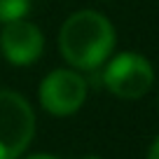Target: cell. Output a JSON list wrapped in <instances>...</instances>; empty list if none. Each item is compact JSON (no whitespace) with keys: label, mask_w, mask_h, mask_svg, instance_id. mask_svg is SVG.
Returning <instances> with one entry per match:
<instances>
[{"label":"cell","mask_w":159,"mask_h":159,"mask_svg":"<svg viewBox=\"0 0 159 159\" xmlns=\"http://www.w3.org/2000/svg\"><path fill=\"white\" fill-rule=\"evenodd\" d=\"M84 98H87L84 77L68 68L52 70L40 84V103L47 112L56 115V117L77 112Z\"/></svg>","instance_id":"4"},{"label":"cell","mask_w":159,"mask_h":159,"mask_svg":"<svg viewBox=\"0 0 159 159\" xmlns=\"http://www.w3.org/2000/svg\"><path fill=\"white\" fill-rule=\"evenodd\" d=\"M148 159H159V136L154 138L152 148H150V152H148Z\"/></svg>","instance_id":"7"},{"label":"cell","mask_w":159,"mask_h":159,"mask_svg":"<svg viewBox=\"0 0 159 159\" xmlns=\"http://www.w3.org/2000/svg\"><path fill=\"white\" fill-rule=\"evenodd\" d=\"M0 49L5 59L14 66H28L40 59L45 49V38L42 30L35 24L24 19L7 21L2 33H0Z\"/></svg>","instance_id":"5"},{"label":"cell","mask_w":159,"mask_h":159,"mask_svg":"<svg viewBox=\"0 0 159 159\" xmlns=\"http://www.w3.org/2000/svg\"><path fill=\"white\" fill-rule=\"evenodd\" d=\"M157 103H159V98H157Z\"/></svg>","instance_id":"10"},{"label":"cell","mask_w":159,"mask_h":159,"mask_svg":"<svg viewBox=\"0 0 159 159\" xmlns=\"http://www.w3.org/2000/svg\"><path fill=\"white\" fill-rule=\"evenodd\" d=\"M84 159H101V157H96V154H89V157H84Z\"/></svg>","instance_id":"9"},{"label":"cell","mask_w":159,"mask_h":159,"mask_svg":"<svg viewBox=\"0 0 159 159\" xmlns=\"http://www.w3.org/2000/svg\"><path fill=\"white\" fill-rule=\"evenodd\" d=\"M30 10V0H0V24L24 19Z\"/></svg>","instance_id":"6"},{"label":"cell","mask_w":159,"mask_h":159,"mask_svg":"<svg viewBox=\"0 0 159 159\" xmlns=\"http://www.w3.org/2000/svg\"><path fill=\"white\" fill-rule=\"evenodd\" d=\"M103 82L119 98H140L154 84V70L140 54H119L108 63Z\"/></svg>","instance_id":"3"},{"label":"cell","mask_w":159,"mask_h":159,"mask_svg":"<svg viewBox=\"0 0 159 159\" xmlns=\"http://www.w3.org/2000/svg\"><path fill=\"white\" fill-rule=\"evenodd\" d=\"M26 159H56V157H52V154H30Z\"/></svg>","instance_id":"8"},{"label":"cell","mask_w":159,"mask_h":159,"mask_svg":"<svg viewBox=\"0 0 159 159\" xmlns=\"http://www.w3.org/2000/svg\"><path fill=\"white\" fill-rule=\"evenodd\" d=\"M115 28L101 12L80 10L63 21L59 47L63 59L73 68H98L115 47Z\"/></svg>","instance_id":"1"},{"label":"cell","mask_w":159,"mask_h":159,"mask_svg":"<svg viewBox=\"0 0 159 159\" xmlns=\"http://www.w3.org/2000/svg\"><path fill=\"white\" fill-rule=\"evenodd\" d=\"M35 136V112L21 94L0 89V159H19Z\"/></svg>","instance_id":"2"}]
</instances>
